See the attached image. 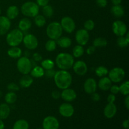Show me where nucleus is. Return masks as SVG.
<instances>
[{"label": "nucleus", "mask_w": 129, "mask_h": 129, "mask_svg": "<svg viewBox=\"0 0 129 129\" xmlns=\"http://www.w3.org/2000/svg\"><path fill=\"white\" fill-rule=\"evenodd\" d=\"M54 80L56 86L60 89L68 88L73 81L72 76L68 71L59 70L56 71L54 76Z\"/></svg>", "instance_id": "obj_1"}, {"label": "nucleus", "mask_w": 129, "mask_h": 129, "mask_svg": "<svg viewBox=\"0 0 129 129\" xmlns=\"http://www.w3.org/2000/svg\"><path fill=\"white\" fill-rule=\"evenodd\" d=\"M74 63V57L68 53H60L55 58V64L60 70L68 71L73 67Z\"/></svg>", "instance_id": "obj_2"}, {"label": "nucleus", "mask_w": 129, "mask_h": 129, "mask_svg": "<svg viewBox=\"0 0 129 129\" xmlns=\"http://www.w3.org/2000/svg\"><path fill=\"white\" fill-rule=\"evenodd\" d=\"M23 33L19 29H14L6 35V41L10 47L18 46L23 42Z\"/></svg>", "instance_id": "obj_3"}, {"label": "nucleus", "mask_w": 129, "mask_h": 129, "mask_svg": "<svg viewBox=\"0 0 129 129\" xmlns=\"http://www.w3.org/2000/svg\"><path fill=\"white\" fill-rule=\"evenodd\" d=\"M62 33L63 30L60 23L57 21L50 23L47 27L46 34L50 39L57 40L62 36Z\"/></svg>", "instance_id": "obj_4"}, {"label": "nucleus", "mask_w": 129, "mask_h": 129, "mask_svg": "<svg viewBox=\"0 0 129 129\" xmlns=\"http://www.w3.org/2000/svg\"><path fill=\"white\" fill-rule=\"evenodd\" d=\"M21 11L25 16L34 18L39 13V6L36 3L33 1H26L21 7Z\"/></svg>", "instance_id": "obj_5"}, {"label": "nucleus", "mask_w": 129, "mask_h": 129, "mask_svg": "<svg viewBox=\"0 0 129 129\" xmlns=\"http://www.w3.org/2000/svg\"><path fill=\"white\" fill-rule=\"evenodd\" d=\"M16 67L18 71L22 74H28L33 68V62L28 57H20L16 63Z\"/></svg>", "instance_id": "obj_6"}, {"label": "nucleus", "mask_w": 129, "mask_h": 129, "mask_svg": "<svg viewBox=\"0 0 129 129\" xmlns=\"http://www.w3.org/2000/svg\"><path fill=\"white\" fill-rule=\"evenodd\" d=\"M108 75L111 81L118 83L124 79L125 77V71L123 68L116 67L108 71Z\"/></svg>", "instance_id": "obj_7"}, {"label": "nucleus", "mask_w": 129, "mask_h": 129, "mask_svg": "<svg viewBox=\"0 0 129 129\" xmlns=\"http://www.w3.org/2000/svg\"><path fill=\"white\" fill-rule=\"evenodd\" d=\"M112 31L117 36H124L127 33V26L123 21L116 20L112 24Z\"/></svg>", "instance_id": "obj_8"}, {"label": "nucleus", "mask_w": 129, "mask_h": 129, "mask_svg": "<svg viewBox=\"0 0 129 129\" xmlns=\"http://www.w3.org/2000/svg\"><path fill=\"white\" fill-rule=\"evenodd\" d=\"M23 42L25 47L28 50H34L39 45L37 38L31 34H28L23 37Z\"/></svg>", "instance_id": "obj_9"}, {"label": "nucleus", "mask_w": 129, "mask_h": 129, "mask_svg": "<svg viewBox=\"0 0 129 129\" xmlns=\"http://www.w3.org/2000/svg\"><path fill=\"white\" fill-rule=\"evenodd\" d=\"M60 23L63 31H65L68 34L73 33L76 28L75 21L69 16H65L62 18Z\"/></svg>", "instance_id": "obj_10"}, {"label": "nucleus", "mask_w": 129, "mask_h": 129, "mask_svg": "<svg viewBox=\"0 0 129 129\" xmlns=\"http://www.w3.org/2000/svg\"><path fill=\"white\" fill-rule=\"evenodd\" d=\"M75 39L78 45H86L89 40V34L85 29H79L75 34Z\"/></svg>", "instance_id": "obj_11"}, {"label": "nucleus", "mask_w": 129, "mask_h": 129, "mask_svg": "<svg viewBox=\"0 0 129 129\" xmlns=\"http://www.w3.org/2000/svg\"><path fill=\"white\" fill-rule=\"evenodd\" d=\"M43 129H59V120L53 116H48L44 119L42 122Z\"/></svg>", "instance_id": "obj_12"}, {"label": "nucleus", "mask_w": 129, "mask_h": 129, "mask_svg": "<svg viewBox=\"0 0 129 129\" xmlns=\"http://www.w3.org/2000/svg\"><path fill=\"white\" fill-rule=\"evenodd\" d=\"M59 112L62 117L69 118L74 115V108L70 103H62L59 107Z\"/></svg>", "instance_id": "obj_13"}, {"label": "nucleus", "mask_w": 129, "mask_h": 129, "mask_svg": "<svg viewBox=\"0 0 129 129\" xmlns=\"http://www.w3.org/2000/svg\"><path fill=\"white\" fill-rule=\"evenodd\" d=\"M98 85L94 78H88L84 83V89L87 94H92L96 91Z\"/></svg>", "instance_id": "obj_14"}, {"label": "nucleus", "mask_w": 129, "mask_h": 129, "mask_svg": "<svg viewBox=\"0 0 129 129\" xmlns=\"http://www.w3.org/2000/svg\"><path fill=\"white\" fill-rule=\"evenodd\" d=\"M72 68L74 73L79 76H84L88 71L87 64L83 60H78L74 62Z\"/></svg>", "instance_id": "obj_15"}, {"label": "nucleus", "mask_w": 129, "mask_h": 129, "mask_svg": "<svg viewBox=\"0 0 129 129\" xmlns=\"http://www.w3.org/2000/svg\"><path fill=\"white\" fill-rule=\"evenodd\" d=\"M60 97L66 102H71L76 98L77 94L74 89L68 88L63 89L62 93H60Z\"/></svg>", "instance_id": "obj_16"}, {"label": "nucleus", "mask_w": 129, "mask_h": 129, "mask_svg": "<svg viewBox=\"0 0 129 129\" xmlns=\"http://www.w3.org/2000/svg\"><path fill=\"white\" fill-rule=\"evenodd\" d=\"M11 27V21L6 16H0V35L7 34Z\"/></svg>", "instance_id": "obj_17"}, {"label": "nucleus", "mask_w": 129, "mask_h": 129, "mask_svg": "<svg viewBox=\"0 0 129 129\" xmlns=\"http://www.w3.org/2000/svg\"><path fill=\"white\" fill-rule=\"evenodd\" d=\"M117 112V108L114 103H108L103 110V114L107 118H112L115 117Z\"/></svg>", "instance_id": "obj_18"}, {"label": "nucleus", "mask_w": 129, "mask_h": 129, "mask_svg": "<svg viewBox=\"0 0 129 129\" xmlns=\"http://www.w3.org/2000/svg\"><path fill=\"white\" fill-rule=\"evenodd\" d=\"M98 87L102 91H108L110 88L111 86L112 85V82L108 77H102L99 80L98 83H97Z\"/></svg>", "instance_id": "obj_19"}, {"label": "nucleus", "mask_w": 129, "mask_h": 129, "mask_svg": "<svg viewBox=\"0 0 129 129\" xmlns=\"http://www.w3.org/2000/svg\"><path fill=\"white\" fill-rule=\"evenodd\" d=\"M31 21L28 18H23L19 21L18 28L21 31H26L31 27Z\"/></svg>", "instance_id": "obj_20"}, {"label": "nucleus", "mask_w": 129, "mask_h": 129, "mask_svg": "<svg viewBox=\"0 0 129 129\" xmlns=\"http://www.w3.org/2000/svg\"><path fill=\"white\" fill-rule=\"evenodd\" d=\"M19 9L15 5H11L7 8L6 10V17L10 20H14L19 15Z\"/></svg>", "instance_id": "obj_21"}, {"label": "nucleus", "mask_w": 129, "mask_h": 129, "mask_svg": "<svg viewBox=\"0 0 129 129\" xmlns=\"http://www.w3.org/2000/svg\"><path fill=\"white\" fill-rule=\"evenodd\" d=\"M33 83H34V79L32 77L28 74H25L20 79L19 84L21 88H29L33 84Z\"/></svg>", "instance_id": "obj_22"}, {"label": "nucleus", "mask_w": 129, "mask_h": 129, "mask_svg": "<svg viewBox=\"0 0 129 129\" xmlns=\"http://www.w3.org/2000/svg\"><path fill=\"white\" fill-rule=\"evenodd\" d=\"M10 107L7 103L0 104V119L5 120L10 114Z\"/></svg>", "instance_id": "obj_23"}, {"label": "nucleus", "mask_w": 129, "mask_h": 129, "mask_svg": "<svg viewBox=\"0 0 129 129\" xmlns=\"http://www.w3.org/2000/svg\"><path fill=\"white\" fill-rule=\"evenodd\" d=\"M111 13L115 17L121 18L124 15L125 10L122 5H113L111 8Z\"/></svg>", "instance_id": "obj_24"}, {"label": "nucleus", "mask_w": 129, "mask_h": 129, "mask_svg": "<svg viewBox=\"0 0 129 129\" xmlns=\"http://www.w3.org/2000/svg\"><path fill=\"white\" fill-rule=\"evenodd\" d=\"M7 54L9 57L13 59H19L22 54V50L20 48L16 47H11L8 49Z\"/></svg>", "instance_id": "obj_25"}, {"label": "nucleus", "mask_w": 129, "mask_h": 129, "mask_svg": "<svg viewBox=\"0 0 129 129\" xmlns=\"http://www.w3.org/2000/svg\"><path fill=\"white\" fill-rule=\"evenodd\" d=\"M57 44L59 45L61 48L66 49V48L69 47L72 44V41L71 39L68 37H60V38L57 40Z\"/></svg>", "instance_id": "obj_26"}, {"label": "nucleus", "mask_w": 129, "mask_h": 129, "mask_svg": "<svg viewBox=\"0 0 129 129\" xmlns=\"http://www.w3.org/2000/svg\"><path fill=\"white\" fill-rule=\"evenodd\" d=\"M30 73H31V77H34V78H42L44 76L45 70L43 69L42 66H35L34 68H32L31 71H30Z\"/></svg>", "instance_id": "obj_27"}, {"label": "nucleus", "mask_w": 129, "mask_h": 129, "mask_svg": "<svg viewBox=\"0 0 129 129\" xmlns=\"http://www.w3.org/2000/svg\"><path fill=\"white\" fill-rule=\"evenodd\" d=\"M126 35L118 37L117 40V45L121 48H124L128 46L129 44V33H127Z\"/></svg>", "instance_id": "obj_28"}, {"label": "nucleus", "mask_w": 129, "mask_h": 129, "mask_svg": "<svg viewBox=\"0 0 129 129\" xmlns=\"http://www.w3.org/2000/svg\"><path fill=\"white\" fill-rule=\"evenodd\" d=\"M13 129H29L28 122L23 119L18 120L14 123Z\"/></svg>", "instance_id": "obj_29"}, {"label": "nucleus", "mask_w": 129, "mask_h": 129, "mask_svg": "<svg viewBox=\"0 0 129 129\" xmlns=\"http://www.w3.org/2000/svg\"><path fill=\"white\" fill-rule=\"evenodd\" d=\"M17 100V96L15 92L10 91L6 94L5 96V100L7 104H13Z\"/></svg>", "instance_id": "obj_30"}, {"label": "nucleus", "mask_w": 129, "mask_h": 129, "mask_svg": "<svg viewBox=\"0 0 129 129\" xmlns=\"http://www.w3.org/2000/svg\"><path fill=\"white\" fill-rule=\"evenodd\" d=\"M34 23L38 27H42L46 24V19L42 15H39L34 17Z\"/></svg>", "instance_id": "obj_31"}, {"label": "nucleus", "mask_w": 129, "mask_h": 129, "mask_svg": "<svg viewBox=\"0 0 129 129\" xmlns=\"http://www.w3.org/2000/svg\"><path fill=\"white\" fill-rule=\"evenodd\" d=\"M84 53V48L82 45H77L73 48V56L76 58H79L83 56Z\"/></svg>", "instance_id": "obj_32"}, {"label": "nucleus", "mask_w": 129, "mask_h": 129, "mask_svg": "<svg viewBox=\"0 0 129 129\" xmlns=\"http://www.w3.org/2000/svg\"><path fill=\"white\" fill-rule=\"evenodd\" d=\"M108 44L107 39L103 37H97L93 41V46L96 47H105Z\"/></svg>", "instance_id": "obj_33"}, {"label": "nucleus", "mask_w": 129, "mask_h": 129, "mask_svg": "<svg viewBox=\"0 0 129 129\" xmlns=\"http://www.w3.org/2000/svg\"><path fill=\"white\" fill-rule=\"evenodd\" d=\"M42 13L43 15L45 17L50 18L54 15V8L51 5H49L48 4L42 7Z\"/></svg>", "instance_id": "obj_34"}, {"label": "nucleus", "mask_w": 129, "mask_h": 129, "mask_svg": "<svg viewBox=\"0 0 129 129\" xmlns=\"http://www.w3.org/2000/svg\"><path fill=\"white\" fill-rule=\"evenodd\" d=\"M55 63L52 60L49 59H46L45 60H43L41 62V66L42 67L44 70H47V69H54Z\"/></svg>", "instance_id": "obj_35"}, {"label": "nucleus", "mask_w": 129, "mask_h": 129, "mask_svg": "<svg viewBox=\"0 0 129 129\" xmlns=\"http://www.w3.org/2000/svg\"><path fill=\"white\" fill-rule=\"evenodd\" d=\"M95 73L97 76L102 78V77L108 75V69L106 67L100 66H98V68H96V69H95Z\"/></svg>", "instance_id": "obj_36"}, {"label": "nucleus", "mask_w": 129, "mask_h": 129, "mask_svg": "<svg viewBox=\"0 0 129 129\" xmlns=\"http://www.w3.org/2000/svg\"><path fill=\"white\" fill-rule=\"evenodd\" d=\"M45 49L48 52H53L56 49L57 47V42L55 40L50 39L47 40V42L45 43Z\"/></svg>", "instance_id": "obj_37"}, {"label": "nucleus", "mask_w": 129, "mask_h": 129, "mask_svg": "<svg viewBox=\"0 0 129 129\" xmlns=\"http://www.w3.org/2000/svg\"><path fill=\"white\" fill-rule=\"evenodd\" d=\"M120 93L124 96H127L129 94V82L126 81L124 83H122L119 86Z\"/></svg>", "instance_id": "obj_38"}, {"label": "nucleus", "mask_w": 129, "mask_h": 129, "mask_svg": "<svg viewBox=\"0 0 129 129\" xmlns=\"http://www.w3.org/2000/svg\"><path fill=\"white\" fill-rule=\"evenodd\" d=\"M94 26H95V24H94V21L92 20H88L85 21L84 24V29L88 31L93 30L94 29Z\"/></svg>", "instance_id": "obj_39"}, {"label": "nucleus", "mask_w": 129, "mask_h": 129, "mask_svg": "<svg viewBox=\"0 0 129 129\" xmlns=\"http://www.w3.org/2000/svg\"><path fill=\"white\" fill-rule=\"evenodd\" d=\"M7 89L8 90L10 91L15 92L20 90V87H19V86L17 84H16V83H11L7 86Z\"/></svg>", "instance_id": "obj_40"}, {"label": "nucleus", "mask_w": 129, "mask_h": 129, "mask_svg": "<svg viewBox=\"0 0 129 129\" xmlns=\"http://www.w3.org/2000/svg\"><path fill=\"white\" fill-rule=\"evenodd\" d=\"M55 72L56 71H55V70H54V69H47V70L45 71V74H44V75H45L47 78H54Z\"/></svg>", "instance_id": "obj_41"}, {"label": "nucleus", "mask_w": 129, "mask_h": 129, "mask_svg": "<svg viewBox=\"0 0 129 129\" xmlns=\"http://www.w3.org/2000/svg\"><path fill=\"white\" fill-rule=\"evenodd\" d=\"M110 90L112 94H117L120 92L119 89V86L117 85H112L111 86L110 88Z\"/></svg>", "instance_id": "obj_42"}, {"label": "nucleus", "mask_w": 129, "mask_h": 129, "mask_svg": "<svg viewBox=\"0 0 129 129\" xmlns=\"http://www.w3.org/2000/svg\"><path fill=\"white\" fill-rule=\"evenodd\" d=\"M97 5L100 8H105L108 4L107 0H96Z\"/></svg>", "instance_id": "obj_43"}, {"label": "nucleus", "mask_w": 129, "mask_h": 129, "mask_svg": "<svg viewBox=\"0 0 129 129\" xmlns=\"http://www.w3.org/2000/svg\"><path fill=\"white\" fill-rule=\"evenodd\" d=\"M50 0H36V3L39 5V6H43L48 5Z\"/></svg>", "instance_id": "obj_44"}, {"label": "nucleus", "mask_w": 129, "mask_h": 129, "mask_svg": "<svg viewBox=\"0 0 129 129\" xmlns=\"http://www.w3.org/2000/svg\"><path fill=\"white\" fill-rule=\"evenodd\" d=\"M107 102L108 103H114L115 102V100H116V96L115 94H110L109 95L107 96Z\"/></svg>", "instance_id": "obj_45"}, {"label": "nucleus", "mask_w": 129, "mask_h": 129, "mask_svg": "<svg viewBox=\"0 0 129 129\" xmlns=\"http://www.w3.org/2000/svg\"><path fill=\"white\" fill-rule=\"evenodd\" d=\"M95 50L96 47L93 46V45H92V46H89V47L86 49V53L88 55H92V54H94Z\"/></svg>", "instance_id": "obj_46"}, {"label": "nucleus", "mask_w": 129, "mask_h": 129, "mask_svg": "<svg viewBox=\"0 0 129 129\" xmlns=\"http://www.w3.org/2000/svg\"><path fill=\"white\" fill-rule=\"evenodd\" d=\"M51 95H52V97L54 99L57 100L60 97V93L59 91L55 90V91H52Z\"/></svg>", "instance_id": "obj_47"}, {"label": "nucleus", "mask_w": 129, "mask_h": 129, "mask_svg": "<svg viewBox=\"0 0 129 129\" xmlns=\"http://www.w3.org/2000/svg\"><path fill=\"white\" fill-rule=\"evenodd\" d=\"M33 58H34V60L35 61H40L42 59V57L40 54H39V53H35L33 55Z\"/></svg>", "instance_id": "obj_48"}, {"label": "nucleus", "mask_w": 129, "mask_h": 129, "mask_svg": "<svg viewBox=\"0 0 129 129\" xmlns=\"http://www.w3.org/2000/svg\"><path fill=\"white\" fill-rule=\"evenodd\" d=\"M91 98L92 100H93L94 102H98V101H100V96L98 93H96L95 92V93H93V94H91Z\"/></svg>", "instance_id": "obj_49"}, {"label": "nucleus", "mask_w": 129, "mask_h": 129, "mask_svg": "<svg viewBox=\"0 0 129 129\" xmlns=\"http://www.w3.org/2000/svg\"><path fill=\"white\" fill-rule=\"evenodd\" d=\"M125 100H124V104L127 110L129 109V96H125Z\"/></svg>", "instance_id": "obj_50"}, {"label": "nucleus", "mask_w": 129, "mask_h": 129, "mask_svg": "<svg viewBox=\"0 0 129 129\" xmlns=\"http://www.w3.org/2000/svg\"><path fill=\"white\" fill-rule=\"evenodd\" d=\"M122 126H123V128L125 129L129 128V121L128 119L125 120L123 121V123H122Z\"/></svg>", "instance_id": "obj_51"}, {"label": "nucleus", "mask_w": 129, "mask_h": 129, "mask_svg": "<svg viewBox=\"0 0 129 129\" xmlns=\"http://www.w3.org/2000/svg\"><path fill=\"white\" fill-rule=\"evenodd\" d=\"M122 0H112V3L113 5H120Z\"/></svg>", "instance_id": "obj_52"}, {"label": "nucleus", "mask_w": 129, "mask_h": 129, "mask_svg": "<svg viewBox=\"0 0 129 129\" xmlns=\"http://www.w3.org/2000/svg\"><path fill=\"white\" fill-rule=\"evenodd\" d=\"M5 128V124H4L3 120L0 119V129H4Z\"/></svg>", "instance_id": "obj_53"}, {"label": "nucleus", "mask_w": 129, "mask_h": 129, "mask_svg": "<svg viewBox=\"0 0 129 129\" xmlns=\"http://www.w3.org/2000/svg\"><path fill=\"white\" fill-rule=\"evenodd\" d=\"M1 96H2V93H1V91H0V98H1Z\"/></svg>", "instance_id": "obj_54"}, {"label": "nucleus", "mask_w": 129, "mask_h": 129, "mask_svg": "<svg viewBox=\"0 0 129 129\" xmlns=\"http://www.w3.org/2000/svg\"><path fill=\"white\" fill-rule=\"evenodd\" d=\"M1 9H0V15H1Z\"/></svg>", "instance_id": "obj_55"}, {"label": "nucleus", "mask_w": 129, "mask_h": 129, "mask_svg": "<svg viewBox=\"0 0 129 129\" xmlns=\"http://www.w3.org/2000/svg\"><path fill=\"white\" fill-rule=\"evenodd\" d=\"M37 129H43V128H37Z\"/></svg>", "instance_id": "obj_56"}, {"label": "nucleus", "mask_w": 129, "mask_h": 129, "mask_svg": "<svg viewBox=\"0 0 129 129\" xmlns=\"http://www.w3.org/2000/svg\"><path fill=\"white\" fill-rule=\"evenodd\" d=\"M128 129H129V128H128Z\"/></svg>", "instance_id": "obj_57"}]
</instances>
